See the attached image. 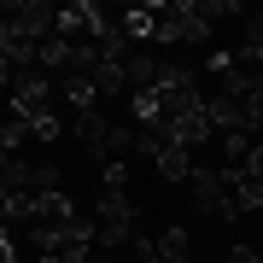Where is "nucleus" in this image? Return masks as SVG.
Here are the masks:
<instances>
[{"instance_id":"obj_1","label":"nucleus","mask_w":263,"mask_h":263,"mask_svg":"<svg viewBox=\"0 0 263 263\" xmlns=\"http://www.w3.org/2000/svg\"><path fill=\"white\" fill-rule=\"evenodd\" d=\"M123 240H135V205H129V193H100V205H94V246H123Z\"/></svg>"},{"instance_id":"obj_2","label":"nucleus","mask_w":263,"mask_h":263,"mask_svg":"<svg viewBox=\"0 0 263 263\" xmlns=\"http://www.w3.org/2000/svg\"><path fill=\"white\" fill-rule=\"evenodd\" d=\"M6 29H12V41H53L59 6H47V0H18V6H6Z\"/></svg>"},{"instance_id":"obj_3","label":"nucleus","mask_w":263,"mask_h":263,"mask_svg":"<svg viewBox=\"0 0 263 263\" xmlns=\"http://www.w3.org/2000/svg\"><path fill=\"white\" fill-rule=\"evenodd\" d=\"M6 100H12V117H35V111H47V100H53V76H41V70L12 76Z\"/></svg>"},{"instance_id":"obj_4","label":"nucleus","mask_w":263,"mask_h":263,"mask_svg":"<svg viewBox=\"0 0 263 263\" xmlns=\"http://www.w3.org/2000/svg\"><path fill=\"white\" fill-rule=\"evenodd\" d=\"M187 193H193V205L199 211H222V170H211V164H193V176H187Z\"/></svg>"},{"instance_id":"obj_5","label":"nucleus","mask_w":263,"mask_h":263,"mask_svg":"<svg viewBox=\"0 0 263 263\" xmlns=\"http://www.w3.org/2000/svg\"><path fill=\"white\" fill-rule=\"evenodd\" d=\"M111 129H117V123H105L100 105H94V111H76V135H82L88 152H100V158H105V141H111Z\"/></svg>"},{"instance_id":"obj_6","label":"nucleus","mask_w":263,"mask_h":263,"mask_svg":"<svg viewBox=\"0 0 263 263\" xmlns=\"http://www.w3.org/2000/svg\"><path fill=\"white\" fill-rule=\"evenodd\" d=\"M234 59H240L246 70L263 76V12H257V18H246V35H240V53H234Z\"/></svg>"},{"instance_id":"obj_7","label":"nucleus","mask_w":263,"mask_h":263,"mask_svg":"<svg viewBox=\"0 0 263 263\" xmlns=\"http://www.w3.org/2000/svg\"><path fill=\"white\" fill-rule=\"evenodd\" d=\"M59 94L70 100V111H94V105H100V94H94L88 76H59Z\"/></svg>"},{"instance_id":"obj_8","label":"nucleus","mask_w":263,"mask_h":263,"mask_svg":"<svg viewBox=\"0 0 263 263\" xmlns=\"http://www.w3.org/2000/svg\"><path fill=\"white\" fill-rule=\"evenodd\" d=\"M187 228H164V234H158V257L164 263H193V252H187Z\"/></svg>"},{"instance_id":"obj_9","label":"nucleus","mask_w":263,"mask_h":263,"mask_svg":"<svg viewBox=\"0 0 263 263\" xmlns=\"http://www.w3.org/2000/svg\"><path fill=\"white\" fill-rule=\"evenodd\" d=\"M29 193H35V199L65 193V176H59V164H35V170H29Z\"/></svg>"},{"instance_id":"obj_10","label":"nucleus","mask_w":263,"mask_h":263,"mask_svg":"<svg viewBox=\"0 0 263 263\" xmlns=\"http://www.w3.org/2000/svg\"><path fill=\"white\" fill-rule=\"evenodd\" d=\"M158 176H164V181H187V176H193V152H187V146H170L164 158H158Z\"/></svg>"},{"instance_id":"obj_11","label":"nucleus","mask_w":263,"mask_h":263,"mask_svg":"<svg viewBox=\"0 0 263 263\" xmlns=\"http://www.w3.org/2000/svg\"><path fill=\"white\" fill-rule=\"evenodd\" d=\"M24 129L35 135V141H59V117H53V111H35V117H24Z\"/></svg>"},{"instance_id":"obj_12","label":"nucleus","mask_w":263,"mask_h":263,"mask_svg":"<svg viewBox=\"0 0 263 263\" xmlns=\"http://www.w3.org/2000/svg\"><path fill=\"white\" fill-rule=\"evenodd\" d=\"M0 263H18V228H6V234H0Z\"/></svg>"},{"instance_id":"obj_13","label":"nucleus","mask_w":263,"mask_h":263,"mask_svg":"<svg viewBox=\"0 0 263 263\" xmlns=\"http://www.w3.org/2000/svg\"><path fill=\"white\" fill-rule=\"evenodd\" d=\"M228 263H263L257 246H228Z\"/></svg>"},{"instance_id":"obj_14","label":"nucleus","mask_w":263,"mask_h":263,"mask_svg":"<svg viewBox=\"0 0 263 263\" xmlns=\"http://www.w3.org/2000/svg\"><path fill=\"white\" fill-rule=\"evenodd\" d=\"M0 59H12V29H6V18H0Z\"/></svg>"},{"instance_id":"obj_15","label":"nucleus","mask_w":263,"mask_h":263,"mask_svg":"<svg viewBox=\"0 0 263 263\" xmlns=\"http://www.w3.org/2000/svg\"><path fill=\"white\" fill-rule=\"evenodd\" d=\"M0 88H12V65H6V59H0Z\"/></svg>"},{"instance_id":"obj_16","label":"nucleus","mask_w":263,"mask_h":263,"mask_svg":"<svg viewBox=\"0 0 263 263\" xmlns=\"http://www.w3.org/2000/svg\"><path fill=\"white\" fill-rule=\"evenodd\" d=\"M88 263H105V257H100V252H94V257H88Z\"/></svg>"}]
</instances>
